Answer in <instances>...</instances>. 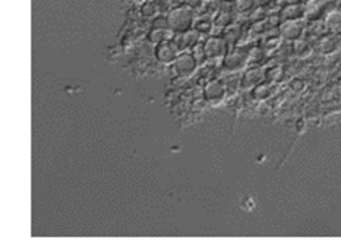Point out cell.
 Instances as JSON below:
<instances>
[{
	"instance_id": "9",
	"label": "cell",
	"mask_w": 341,
	"mask_h": 243,
	"mask_svg": "<svg viewBox=\"0 0 341 243\" xmlns=\"http://www.w3.org/2000/svg\"><path fill=\"white\" fill-rule=\"evenodd\" d=\"M265 79V70L261 67H251L249 70H246L245 77H243L242 85L245 88L252 89L256 87L258 84L264 82Z\"/></svg>"
},
{
	"instance_id": "27",
	"label": "cell",
	"mask_w": 341,
	"mask_h": 243,
	"mask_svg": "<svg viewBox=\"0 0 341 243\" xmlns=\"http://www.w3.org/2000/svg\"><path fill=\"white\" fill-rule=\"evenodd\" d=\"M288 3H300V0H288Z\"/></svg>"
},
{
	"instance_id": "7",
	"label": "cell",
	"mask_w": 341,
	"mask_h": 243,
	"mask_svg": "<svg viewBox=\"0 0 341 243\" xmlns=\"http://www.w3.org/2000/svg\"><path fill=\"white\" fill-rule=\"evenodd\" d=\"M303 33V25L300 21H283L280 23V34L287 40H299Z\"/></svg>"
},
{
	"instance_id": "20",
	"label": "cell",
	"mask_w": 341,
	"mask_h": 243,
	"mask_svg": "<svg viewBox=\"0 0 341 243\" xmlns=\"http://www.w3.org/2000/svg\"><path fill=\"white\" fill-rule=\"evenodd\" d=\"M280 43H281V40H280L278 37H271V38H268V40L265 41V50H266V52H274L275 48L280 47Z\"/></svg>"
},
{
	"instance_id": "14",
	"label": "cell",
	"mask_w": 341,
	"mask_h": 243,
	"mask_svg": "<svg viewBox=\"0 0 341 243\" xmlns=\"http://www.w3.org/2000/svg\"><path fill=\"white\" fill-rule=\"evenodd\" d=\"M271 95V84L270 82H261L252 88V97L258 101L266 100Z\"/></svg>"
},
{
	"instance_id": "13",
	"label": "cell",
	"mask_w": 341,
	"mask_h": 243,
	"mask_svg": "<svg viewBox=\"0 0 341 243\" xmlns=\"http://www.w3.org/2000/svg\"><path fill=\"white\" fill-rule=\"evenodd\" d=\"M293 52H295V55L297 57H302V59H306L309 56L312 55V52H313V48H312V45L309 44L308 41H305V40H295L293 41Z\"/></svg>"
},
{
	"instance_id": "23",
	"label": "cell",
	"mask_w": 341,
	"mask_h": 243,
	"mask_svg": "<svg viewBox=\"0 0 341 243\" xmlns=\"http://www.w3.org/2000/svg\"><path fill=\"white\" fill-rule=\"evenodd\" d=\"M290 87L291 89H295V91H302V89H305V82L302 81V79H293L291 82H290Z\"/></svg>"
},
{
	"instance_id": "8",
	"label": "cell",
	"mask_w": 341,
	"mask_h": 243,
	"mask_svg": "<svg viewBox=\"0 0 341 243\" xmlns=\"http://www.w3.org/2000/svg\"><path fill=\"white\" fill-rule=\"evenodd\" d=\"M305 15V6H302L300 3H290L280 12V18L283 21H300Z\"/></svg>"
},
{
	"instance_id": "4",
	"label": "cell",
	"mask_w": 341,
	"mask_h": 243,
	"mask_svg": "<svg viewBox=\"0 0 341 243\" xmlns=\"http://www.w3.org/2000/svg\"><path fill=\"white\" fill-rule=\"evenodd\" d=\"M227 89L220 81H211L204 88V97L211 104H220L226 100Z\"/></svg>"
},
{
	"instance_id": "12",
	"label": "cell",
	"mask_w": 341,
	"mask_h": 243,
	"mask_svg": "<svg viewBox=\"0 0 341 243\" xmlns=\"http://www.w3.org/2000/svg\"><path fill=\"white\" fill-rule=\"evenodd\" d=\"M325 27L332 34H341V13L337 11L330 12L325 18Z\"/></svg>"
},
{
	"instance_id": "18",
	"label": "cell",
	"mask_w": 341,
	"mask_h": 243,
	"mask_svg": "<svg viewBox=\"0 0 341 243\" xmlns=\"http://www.w3.org/2000/svg\"><path fill=\"white\" fill-rule=\"evenodd\" d=\"M256 5L255 0H234V8L239 12H248Z\"/></svg>"
},
{
	"instance_id": "1",
	"label": "cell",
	"mask_w": 341,
	"mask_h": 243,
	"mask_svg": "<svg viewBox=\"0 0 341 243\" xmlns=\"http://www.w3.org/2000/svg\"><path fill=\"white\" fill-rule=\"evenodd\" d=\"M167 23L168 28L176 34L186 33L189 30H192L193 25V12L189 6H182V8H176L168 13L167 16Z\"/></svg>"
},
{
	"instance_id": "5",
	"label": "cell",
	"mask_w": 341,
	"mask_h": 243,
	"mask_svg": "<svg viewBox=\"0 0 341 243\" xmlns=\"http://www.w3.org/2000/svg\"><path fill=\"white\" fill-rule=\"evenodd\" d=\"M177 53H179V48L175 43H170V41L157 44L155 47V59L163 65L175 63V60L177 59Z\"/></svg>"
},
{
	"instance_id": "3",
	"label": "cell",
	"mask_w": 341,
	"mask_h": 243,
	"mask_svg": "<svg viewBox=\"0 0 341 243\" xmlns=\"http://www.w3.org/2000/svg\"><path fill=\"white\" fill-rule=\"evenodd\" d=\"M249 60H251L249 59V53L242 52V50H233V52L224 56L223 65L230 72H239V70H242L243 67L248 65Z\"/></svg>"
},
{
	"instance_id": "24",
	"label": "cell",
	"mask_w": 341,
	"mask_h": 243,
	"mask_svg": "<svg viewBox=\"0 0 341 243\" xmlns=\"http://www.w3.org/2000/svg\"><path fill=\"white\" fill-rule=\"evenodd\" d=\"M154 28H168V23H167V18H158L155 19L154 23H153Z\"/></svg>"
},
{
	"instance_id": "15",
	"label": "cell",
	"mask_w": 341,
	"mask_h": 243,
	"mask_svg": "<svg viewBox=\"0 0 341 243\" xmlns=\"http://www.w3.org/2000/svg\"><path fill=\"white\" fill-rule=\"evenodd\" d=\"M192 56L195 57V60H197V63L198 65H202L207 59H208V56H207V52H205V45L204 43H197V44L193 45L192 48Z\"/></svg>"
},
{
	"instance_id": "11",
	"label": "cell",
	"mask_w": 341,
	"mask_h": 243,
	"mask_svg": "<svg viewBox=\"0 0 341 243\" xmlns=\"http://www.w3.org/2000/svg\"><path fill=\"white\" fill-rule=\"evenodd\" d=\"M175 31H172L170 28H153V31L148 35V40L154 44H161L165 41H170L173 38Z\"/></svg>"
},
{
	"instance_id": "6",
	"label": "cell",
	"mask_w": 341,
	"mask_h": 243,
	"mask_svg": "<svg viewBox=\"0 0 341 243\" xmlns=\"http://www.w3.org/2000/svg\"><path fill=\"white\" fill-rule=\"evenodd\" d=\"M204 45L208 59H220L227 55V41L221 37H209Z\"/></svg>"
},
{
	"instance_id": "21",
	"label": "cell",
	"mask_w": 341,
	"mask_h": 243,
	"mask_svg": "<svg viewBox=\"0 0 341 243\" xmlns=\"http://www.w3.org/2000/svg\"><path fill=\"white\" fill-rule=\"evenodd\" d=\"M142 13L143 16H150V18H153L155 16L157 13H158V8L153 5V3H147L145 6L142 8Z\"/></svg>"
},
{
	"instance_id": "22",
	"label": "cell",
	"mask_w": 341,
	"mask_h": 243,
	"mask_svg": "<svg viewBox=\"0 0 341 243\" xmlns=\"http://www.w3.org/2000/svg\"><path fill=\"white\" fill-rule=\"evenodd\" d=\"M248 53H249V59H251V60H261V59H262V55H264L262 48H258V47H255L252 50H249Z\"/></svg>"
},
{
	"instance_id": "2",
	"label": "cell",
	"mask_w": 341,
	"mask_h": 243,
	"mask_svg": "<svg viewBox=\"0 0 341 243\" xmlns=\"http://www.w3.org/2000/svg\"><path fill=\"white\" fill-rule=\"evenodd\" d=\"M197 67H198V63H197V60L192 56V53L179 55L175 60V70H176L177 75L182 78L192 77L195 74Z\"/></svg>"
},
{
	"instance_id": "17",
	"label": "cell",
	"mask_w": 341,
	"mask_h": 243,
	"mask_svg": "<svg viewBox=\"0 0 341 243\" xmlns=\"http://www.w3.org/2000/svg\"><path fill=\"white\" fill-rule=\"evenodd\" d=\"M240 37V27L239 25H229V28H227V31L224 33V40L227 41V43H236L237 41V38Z\"/></svg>"
},
{
	"instance_id": "16",
	"label": "cell",
	"mask_w": 341,
	"mask_h": 243,
	"mask_svg": "<svg viewBox=\"0 0 341 243\" xmlns=\"http://www.w3.org/2000/svg\"><path fill=\"white\" fill-rule=\"evenodd\" d=\"M281 77H283V69L280 66H273L265 70V81L270 82V84L277 82Z\"/></svg>"
},
{
	"instance_id": "10",
	"label": "cell",
	"mask_w": 341,
	"mask_h": 243,
	"mask_svg": "<svg viewBox=\"0 0 341 243\" xmlns=\"http://www.w3.org/2000/svg\"><path fill=\"white\" fill-rule=\"evenodd\" d=\"M197 43H198V30H189L186 33L177 34L175 44L179 50H187L192 48Z\"/></svg>"
},
{
	"instance_id": "26",
	"label": "cell",
	"mask_w": 341,
	"mask_h": 243,
	"mask_svg": "<svg viewBox=\"0 0 341 243\" xmlns=\"http://www.w3.org/2000/svg\"><path fill=\"white\" fill-rule=\"evenodd\" d=\"M255 2H256V5H258V6H265V5H268L271 0H255Z\"/></svg>"
},
{
	"instance_id": "19",
	"label": "cell",
	"mask_w": 341,
	"mask_h": 243,
	"mask_svg": "<svg viewBox=\"0 0 341 243\" xmlns=\"http://www.w3.org/2000/svg\"><path fill=\"white\" fill-rule=\"evenodd\" d=\"M215 23H217L218 27H229L231 23V13H229V12H221L220 15L217 16Z\"/></svg>"
},
{
	"instance_id": "25",
	"label": "cell",
	"mask_w": 341,
	"mask_h": 243,
	"mask_svg": "<svg viewBox=\"0 0 341 243\" xmlns=\"http://www.w3.org/2000/svg\"><path fill=\"white\" fill-rule=\"evenodd\" d=\"M195 30H198L201 33H208L209 23L208 22H197L195 23Z\"/></svg>"
}]
</instances>
